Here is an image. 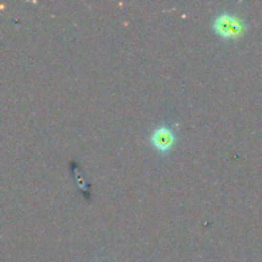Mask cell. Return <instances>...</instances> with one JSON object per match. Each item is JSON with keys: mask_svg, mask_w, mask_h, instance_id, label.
<instances>
[{"mask_svg": "<svg viewBox=\"0 0 262 262\" xmlns=\"http://www.w3.org/2000/svg\"><path fill=\"white\" fill-rule=\"evenodd\" d=\"M214 30L225 38H237L245 32V23L235 15L224 13L214 20Z\"/></svg>", "mask_w": 262, "mask_h": 262, "instance_id": "obj_1", "label": "cell"}, {"mask_svg": "<svg viewBox=\"0 0 262 262\" xmlns=\"http://www.w3.org/2000/svg\"><path fill=\"white\" fill-rule=\"evenodd\" d=\"M151 141L159 151H168L173 147L176 137L169 128L159 127L158 129L154 130Z\"/></svg>", "mask_w": 262, "mask_h": 262, "instance_id": "obj_2", "label": "cell"}]
</instances>
